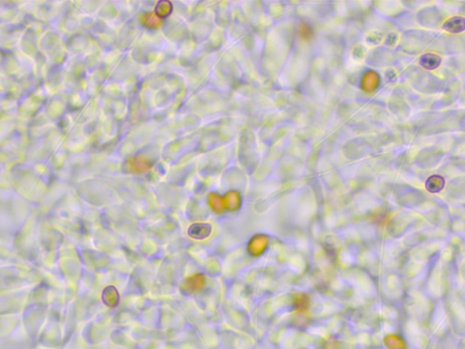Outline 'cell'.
Instances as JSON below:
<instances>
[{"instance_id": "1", "label": "cell", "mask_w": 465, "mask_h": 349, "mask_svg": "<svg viewBox=\"0 0 465 349\" xmlns=\"http://www.w3.org/2000/svg\"><path fill=\"white\" fill-rule=\"evenodd\" d=\"M127 167L135 173H141L151 168L150 162L142 157H135L127 161Z\"/></svg>"}, {"instance_id": "4", "label": "cell", "mask_w": 465, "mask_h": 349, "mask_svg": "<svg viewBox=\"0 0 465 349\" xmlns=\"http://www.w3.org/2000/svg\"><path fill=\"white\" fill-rule=\"evenodd\" d=\"M441 63V57L434 54H425L420 60V65L423 68L431 70L438 68Z\"/></svg>"}, {"instance_id": "5", "label": "cell", "mask_w": 465, "mask_h": 349, "mask_svg": "<svg viewBox=\"0 0 465 349\" xmlns=\"http://www.w3.org/2000/svg\"><path fill=\"white\" fill-rule=\"evenodd\" d=\"M379 85V77L374 72H368L363 78V89L367 92H372Z\"/></svg>"}, {"instance_id": "9", "label": "cell", "mask_w": 465, "mask_h": 349, "mask_svg": "<svg viewBox=\"0 0 465 349\" xmlns=\"http://www.w3.org/2000/svg\"><path fill=\"white\" fill-rule=\"evenodd\" d=\"M172 12V5L167 1L159 2L157 6L156 14L159 17H167Z\"/></svg>"}, {"instance_id": "7", "label": "cell", "mask_w": 465, "mask_h": 349, "mask_svg": "<svg viewBox=\"0 0 465 349\" xmlns=\"http://www.w3.org/2000/svg\"><path fill=\"white\" fill-rule=\"evenodd\" d=\"M385 344L389 349H406L405 343L402 337L396 335H389L385 339Z\"/></svg>"}, {"instance_id": "10", "label": "cell", "mask_w": 465, "mask_h": 349, "mask_svg": "<svg viewBox=\"0 0 465 349\" xmlns=\"http://www.w3.org/2000/svg\"><path fill=\"white\" fill-rule=\"evenodd\" d=\"M224 206L226 205L228 209H236L237 206L240 205V196L236 192H231L227 195L224 202Z\"/></svg>"}, {"instance_id": "6", "label": "cell", "mask_w": 465, "mask_h": 349, "mask_svg": "<svg viewBox=\"0 0 465 349\" xmlns=\"http://www.w3.org/2000/svg\"><path fill=\"white\" fill-rule=\"evenodd\" d=\"M141 21L148 28H157L162 23L160 17L156 13L144 14L141 17Z\"/></svg>"}, {"instance_id": "3", "label": "cell", "mask_w": 465, "mask_h": 349, "mask_svg": "<svg viewBox=\"0 0 465 349\" xmlns=\"http://www.w3.org/2000/svg\"><path fill=\"white\" fill-rule=\"evenodd\" d=\"M189 235L192 238L196 239H203L208 238L211 233V226L207 224H197L194 225L189 229Z\"/></svg>"}, {"instance_id": "2", "label": "cell", "mask_w": 465, "mask_h": 349, "mask_svg": "<svg viewBox=\"0 0 465 349\" xmlns=\"http://www.w3.org/2000/svg\"><path fill=\"white\" fill-rule=\"evenodd\" d=\"M464 22L463 17H452L448 21L445 22L443 27L450 33H460L464 30Z\"/></svg>"}, {"instance_id": "8", "label": "cell", "mask_w": 465, "mask_h": 349, "mask_svg": "<svg viewBox=\"0 0 465 349\" xmlns=\"http://www.w3.org/2000/svg\"><path fill=\"white\" fill-rule=\"evenodd\" d=\"M444 179L441 178L439 176H433L430 179H428L426 183V188L428 190L431 192H438L442 190L444 188Z\"/></svg>"}]
</instances>
